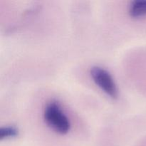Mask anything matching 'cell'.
<instances>
[{
	"mask_svg": "<svg viewBox=\"0 0 146 146\" xmlns=\"http://www.w3.org/2000/svg\"><path fill=\"white\" fill-rule=\"evenodd\" d=\"M46 123L56 132L60 134H66L71 128L69 119L55 101L48 103L44 112Z\"/></svg>",
	"mask_w": 146,
	"mask_h": 146,
	"instance_id": "cell-1",
	"label": "cell"
},
{
	"mask_svg": "<svg viewBox=\"0 0 146 146\" xmlns=\"http://www.w3.org/2000/svg\"><path fill=\"white\" fill-rule=\"evenodd\" d=\"M91 76L95 84L104 93L113 98L118 96V89L112 76L107 70L100 66H94L91 68Z\"/></svg>",
	"mask_w": 146,
	"mask_h": 146,
	"instance_id": "cell-2",
	"label": "cell"
},
{
	"mask_svg": "<svg viewBox=\"0 0 146 146\" xmlns=\"http://www.w3.org/2000/svg\"><path fill=\"white\" fill-rule=\"evenodd\" d=\"M128 13L132 17L146 16V0H134L128 7Z\"/></svg>",
	"mask_w": 146,
	"mask_h": 146,
	"instance_id": "cell-3",
	"label": "cell"
},
{
	"mask_svg": "<svg viewBox=\"0 0 146 146\" xmlns=\"http://www.w3.org/2000/svg\"><path fill=\"white\" fill-rule=\"evenodd\" d=\"M19 134V131L14 126H4L0 128V139L14 138Z\"/></svg>",
	"mask_w": 146,
	"mask_h": 146,
	"instance_id": "cell-4",
	"label": "cell"
}]
</instances>
